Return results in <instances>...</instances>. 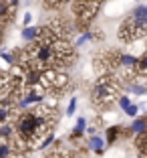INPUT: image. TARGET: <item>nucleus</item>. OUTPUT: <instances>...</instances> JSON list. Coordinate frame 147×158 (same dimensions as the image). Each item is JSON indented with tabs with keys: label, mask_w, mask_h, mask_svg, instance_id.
<instances>
[{
	"label": "nucleus",
	"mask_w": 147,
	"mask_h": 158,
	"mask_svg": "<svg viewBox=\"0 0 147 158\" xmlns=\"http://www.w3.org/2000/svg\"><path fill=\"white\" fill-rule=\"evenodd\" d=\"M56 124V114L46 107H37L32 112H26L16 122V132L18 138L24 140L26 144H34L41 136L52 134V126Z\"/></svg>",
	"instance_id": "obj_1"
},
{
	"label": "nucleus",
	"mask_w": 147,
	"mask_h": 158,
	"mask_svg": "<svg viewBox=\"0 0 147 158\" xmlns=\"http://www.w3.org/2000/svg\"><path fill=\"white\" fill-rule=\"evenodd\" d=\"M143 35H147V6H137L129 14V19L121 24L119 39L123 43H129L143 37Z\"/></svg>",
	"instance_id": "obj_2"
},
{
	"label": "nucleus",
	"mask_w": 147,
	"mask_h": 158,
	"mask_svg": "<svg viewBox=\"0 0 147 158\" xmlns=\"http://www.w3.org/2000/svg\"><path fill=\"white\" fill-rule=\"evenodd\" d=\"M119 95V85L113 81V77H103L95 83L91 91V99L95 106H101V107H107L113 99Z\"/></svg>",
	"instance_id": "obj_3"
},
{
	"label": "nucleus",
	"mask_w": 147,
	"mask_h": 158,
	"mask_svg": "<svg viewBox=\"0 0 147 158\" xmlns=\"http://www.w3.org/2000/svg\"><path fill=\"white\" fill-rule=\"evenodd\" d=\"M129 130L133 132V134H137V136L147 134V118H139V120H135L133 124H131Z\"/></svg>",
	"instance_id": "obj_4"
},
{
	"label": "nucleus",
	"mask_w": 147,
	"mask_h": 158,
	"mask_svg": "<svg viewBox=\"0 0 147 158\" xmlns=\"http://www.w3.org/2000/svg\"><path fill=\"white\" fill-rule=\"evenodd\" d=\"M22 37L26 39V41H34V43H37L38 37H41V28H37V27H32V28L26 27V28L22 31Z\"/></svg>",
	"instance_id": "obj_5"
},
{
	"label": "nucleus",
	"mask_w": 147,
	"mask_h": 158,
	"mask_svg": "<svg viewBox=\"0 0 147 158\" xmlns=\"http://www.w3.org/2000/svg\"><path fill=\"white\" fill-rule=\"evenodd\" d=\"M89 146H91V150H95L97 154H101L103 148H105V142H103V138H99V136H91Z\"/></svg>",
	"instance_id": "obj_6"
},
{
	"label": "nucleus",
	"mask_w": 147,
	"mask_h": 158,
	"mask_svg": "<svg viewBox=\"0 0 147 158\" xmlns=\"http://www.w3.org/2000/svg\"><path fill=\"white\" fill-rule=\"evenodd\" d=\"M137 63H139V59L133 55H119V65H123V67H137Z\"/></svg>",
	"instance_id": "obj_7"
},
{
	"label": "nucleus",
	"mask_w": 147,
	"mask_h": 158,
	"mask_svg": "<svg viewBox=\"0 0 147 158\" xmlns=\"http://www.w3.org/2000/svg\"><path fill=\"white\" fill-rule=\"evenodd\" d=\"M10 8H12V6H10L6 0H0V16H2L4 23H8V19H10Z\"/></svg>",
	"instance_id": "obj_8"
},
{
	"label": "nucleus",
	"mask_w": 147,
	"mask_h": 158,
	"mask_svg": "<svg viewBox=\"0 0 147 158\" xmlns=\"http://www.w3.org/2000/svg\"><path fill=\"white\" fill-rule=\"evenodd\" d=\"M119 132H121L119 126H113V128H109V130H107V142H109V144L117 142V138H119Z\"/></svg>",
	"instance_id": "obj_9"
},
{
	"label": "nucleus",
	"mask_w": 147,
	"mask_h": 158,
	"mask_svg": "<svg viewBox=\"0 0 147 158\" xmlns=\"http://www.w3.org/2000/svg\"><path fill=\"white\" fill-rule=\"evenodd\" d=\"M85 128H87V120H85V118H79L77 126H75V130H73V136H75V138H77V136H81L85 132Z\"/></svg>",
	"instance_id": "obj_10"
},
{
	"label": "nucleus",
	"mask_w": 147,
	"mask_h": 158,
	"mask_svg": "<svg viewBox=\"0 0 147 158\" xmlns=\"http://www.w3.org/2000/svg\"><path fill=\"white\" fill-rule=\"evenodd\" d=\"M137 71H139L141 75H145V73H147V53L141 57V59H139V63H137Z\"/></svg>",
	"instance_id": "obj_11"
},
{
	"label": "nucleus",
	"mask_w": 147,
	"mask_h": 158,
	"mask_svg": "<svg viewBox=\"0 0 147 158\" xmlns=\"http://www.w3.org/2000/svg\"><path fill=\"white\" fill-rule=\"evenodd\" d=\"M119 106H121V110H123V112H127L133 103H131V99H129L127 95H121V98H119Z\"/></svg>",
	"instance_id": "obj_12"
},
{
	"label": "nucleus",
	"mask_w": 147,
	"mask_h": 158,
	"mask_svg": "<svg viewBox=\"0 0 147 158\" xmlns=\"http://www.w3.org/2000/svg\"><path fill=\"white\" fill-rule=\"evenodd\" d=\"M10 132H12V128H10L8 124H2V128H0V136H2V140H8L10 138Z\"/></svg>",
	"instance_id": "obj_13"
},
{
	"label": "nucleus",
	"mask_w": 147,
	"mask_h": 158,
	"mask_svg": "<svg viewBox=\"0 0 147 158\" xmlns=\"http://www.w3.org/2000/svg\"><path fill=\"white\" fill-rule=\"evenodd\" d=\"M8 156H10V146L6 142H2L0 144V158H8Z\"/></svg>",
	"instance_id": "obj_14"
},
{
	"label": "nucleus",
	"mask_w": 147,
	"mask_h": 158,
	"mask_svg": "<svg viewBox=\"0 0 147 158\" xmlns=\"http://www.w3.org/2000/svg\"><path fill=\"white\" fill-rule=\"evenodd\" d=\"M127 89H129L131 93H137V95H143V93L147 91L145 87H139V85H133V83H131V85H127Z\"/></svg>",
	"instance_id": "obj_15"
},
{
	"label": "nucleus",
	"mask_w": 147,
	"mask_h": 158,
	"mask_svg": "<svg viewBox=\"0 0 147 158\" xmlns=\"http://www.w3.org/2000/svg\"><path fill=\"white\" fill-rule=\"evenodd\" d=\"M52 142H55V134H48V136H46V138L41 142V144H38V148L42 150V148H46L48 144H52Z\"/></svg>",
	"instance_id": "obj_16"
},
{
	"label": "nucleus",
	"mask_w": 147,
	"mask_h": 158,
	"mask_svg": "<svg viewBox=\"0 0 147 158\" xmlns=\"http://www.w3.org/2000/svg\"><path fill=\"white\" fill-rule=\"evenodd\" d=\"M75 107H77V99H71L69 107H67V116H73V114H75Z\"/></svg>",
	"instance_id": "obj_17"
},
{
	"label": "nucleus",
	"mask_w": 147,
	"mask_h": 158,
	"mask_svg": "<svg viewBox=\"0 0 147 158\" xmlns=\"http://www.w3.org/2000/svg\"><path fill=\"white\" fill-rule=\"evenodd\" d=\"M137 112H139V107H137V106H135V103H133V106L129 107V110H127V112H125V114H127L129 118H135V116H137Z\"/></svg>",
	"instance_id": "obj_18"
},
{
	"label": "nucleus",
	"mask_w": 147,
	"mask_h": 158,
	"mask_svg": "<svg viewBox=\"0 0 147 158\" xmlns=\"http://www.w3.org/2000/svg\"><path fill=\"white\" fill-rule=\"evenodd\" d=\"M30 23H32V16H30V12H26V14H24V24L28 27Z\"/></svg>",
	"instance_id": "obj_19"
},
{
	"label": "nucleus",
	"mask_w": 147,
	"mask_h": 158,
	"mask_svg": "<svg viewBox=\"0 0 147 158\" xmlns=\"http://www.w3.org/2000/svg\"><path fill=\"white\" fill-rule=\"evenodd\" d=\"M6 2H8L12 8H16V6H18V0H6Z\"/></svg>",
	"instance_id": "obj_20"
},
{
	"label": "nucleus",
	"mask_w": 147,
	"mask_h": 158,
	"mask_svg": "<svg viewBox=\"0 0 147 158\" xmlns=\"http://www.w3.org/2000/svg\"><path fill=\"white\" fill-rule=\"evenodd\" d=\"M91 2H93V4H95V2H97V0H91Z\"/></svg>",
	"instance_id": "obj_21"
}]
</instances>
